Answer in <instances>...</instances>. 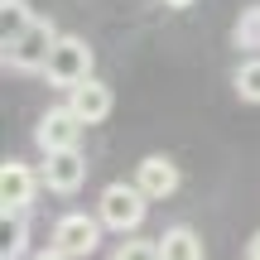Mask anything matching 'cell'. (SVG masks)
I'll return each mask as SVG.
<instances>
[{"instance_id":"1","label":"cell","mask_w":260,"mask_h":260,"mask_svg":"<svg viewBox=\"0 0 260 260\" xmlns=\"http://www.w3.org/2000/svg\"><path fill=\"white\" fill-rule=\"evenodd\" d=\"M145 212H149V198L140 193V183H106L102 198H96V217H102L106 232L116 236H130L145 226Z\"/></svg>"},{"instance_id":"2","label":"cell","mask_w":260,"mask_h":260,"mask_svg":"<svg viewBox=\"0 0 260 260\" xmlns=\"http://www.w3.org/2000/svg\"><path fill=\"white\" fill-rule=\"evenodd\" d=\"M92 44H87L82 34H58V44H53V53H48V63H44V77H48V87H58V92H73L77 82H87L92 77Z\"/></svg>"},{"instance_id":"3","label":"cell","mask_w":260,"mask_h":260,"mask_svg":"<svg viewBox=\"0 0 260 260\" xmlns=\"http://www.w3.org/2000/svg\"><path fill=\"white\" fill-rule=\"evenodd\" d=\"M102 217H87V212H63L53 222V232H48V246L53 251H63L68 260H87L102 246Z\"/></svg>"},{"instance_id":"4","label":"cell","mask_w":260,"mask_h":260,"mask_svg":"<svg viewBox=\"0 0 260 260\" xmlns=\"http://www.w3.org/2000/svg\"><path fill=\"white\" fill-rule=\"evenodd\" d=\"M53 44H58L53 19H34L19 39H10V44H5V68H15V73H44Z\"/></svg>"},{"instance_id":"5","label":"cell","mask_w":260,"mask_h":260,"mask_svg":"<svg viewBox=\"0 0 260 260\" xmlns=\"http://www.w3.org/2000/svg\"><path fill=\"white\" fill-rule=\"evenodd\" d=\"M77 140H82V116L73 111V106H48L44 116H39L34 125V145L44 149V154H58V149H77Z\"/></svg>"},{"instance_id":"6","label":"cell","mask_w":260,"mask_h":260,"mask_svg":"<svg viewBox=\"0 0 260 260\" xmlns=\"http://www.w3.org/2000/svg\"><path fill=\"white\" fill-rule=\"evenodd\" d=\"M39 188H44L39 169H29L24 159H5V169H0V212H29Z\"/></svg>"},{"instance_id":"7","label":"cell","mask_w":260,"mask_h":260,"mask_svg":"<svg viewBox=\"0 0 260 260\" xmlns=\"http://www.w3.org/2000/svg\"><path fill=\"white\" fill-rule=\"evenodd\" d=\"M39 178H44L48 193L73 198L77 188L87 183V154H82V149H58V154H44V164H39Z\"/></svg>"},{"instance_id":"8","label":"cell","mask_w":260,"mask_h":260,"mask_svg":"<svg viewBox=\"0 0 260 260\" xmlns=\"http://www.w3.org/2000/svg\"><path fill=\"white\" fill-rule=\"evenodd\" d=\"M135 183H140V193L154 203V198H174L178 183H183V174H178V164L169 154H145L135 164Z\"/></svg>"},{"instance_id":"9","label":"cell","mask_w":260,"mask_h":260,"mask_svg":"<svg viewBox=\"0 0 260 260\" xmlns=\"http://www.w3.org/2000/svg\"><path fill=\"white\" fill-rule=\"evenodd\" d=\"M68 106H73L77 116H82V125H102L106 116H111L116 96L106 82H96V77H87V82H77L73 92H68Z\"/></svg>"},{"instance_id":"10","label":"cell","mask_w":260,"mask_h":260,"mask_svg":"<svg viewBox=\"0 0 260 260\" xmlns=\"http://www.w3.org/2000/svg\"><path fill=\"white\" fill-rule=\"evenodd\" d=\"M159 260H203V236L193 226H169L159 236Z\"/></svg>"},{"instance_id":"11","label":"cell","mask_w":260,"mask_h":260,"mask_svg":"<svg viewBox=\"0 0 260 260\" xmlns=\"http://www.w3.org/2000/svg\"><path fill=\"white\" fill-rule=\"evenodd\" d=\"M232 44L241 48L246 58H260V5H246L232 24Z\"/></svg>"},{"instance_id":"12","label":"cell","mask_w":260,"mask_h":260,"mask_svg":"<svg viewBox=\"0 0 260 260\" xmlns=\"http://www.w3.org/2000/svg\"><path fill=\"white\" fill-rule=\"evenodd\" d=\"M34 10H29V0H0V44H10V39H19L29 24H34Z\"/></svg>"},{"instance_id":"13","label":"cell","mask_w":260,"mask_h":260,"mask_svg":"<svg viewBox=\"0 0 260 260\" xmlns=\"http://www.w3.org/2000/svg\"><path fill=\"white\" fill-rule=\"evenodd\" d=\"M232 87H236V96H241V102H251V106H260V58H246V63L236 68V77H232Z\"/></svg>"},{"instance_id":"14","label":"cell","mask_w":260,"mask_h":260,"mask_svg":"<svg viewBox=\"0 0 260 260\" xmlns=\"http://www.w3.org/2000/svg\"><path fill=\"white\" fill-rule=\"evenodd\" d=\"M111 260H159V241H135V236H125L121 251Z\"/></svg>"},{"instance_id":"15","label":"cell","mask_w":260,"mask_h":260,"mask_svg":"<svg viewBox=\"0 0 260 260\" xmlns=\"http://www.w3.org/2000/svg\"><path fill=\"white\" fill-rule=\"evenodd\" d=\"M29 260H68L63 251H53V246H48V251H39V255H29Z\"/></svg>"},{"instance_id":"16","label":"cell","mask_w":260,"mask_h":260,"mask_svg":"<svg viewBox=\"0 0 260 260\" xmlns=\"http://www.w3.org/2000/svg\"><path fill=\"white\" fill-rule=\"evenodd\" d=\"M246 255H251V260H260V232L251 236V246H246Z\"/></svg>"},{"instance_id":"17","label":"cell","mask_w":260,"mask_h":260,"mask_svg":"<svg viewBox=\"0 0 260 260\" xmlns=\"http://www.w3.org/2000/svg\"><path fill=\"white\" fill-rule=\"evenodd\" d=\"M169 10H188V5H198V0H164Z\"/></svg>"},{"instance_id":"18","label":"cell","mask_w":260,"mask_h":260,"mask_svg":"<svg viewBox=\"0 0 260 260\" xmlns=\"http://www.w3.org/2000/svg\"><path fill=\"white\" fill-rule=\"evenodd\" d=\"M246 260H251V255H246Z\"/></svg>"}]
</instances>
